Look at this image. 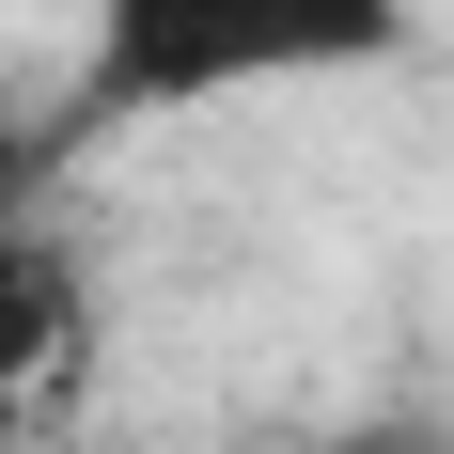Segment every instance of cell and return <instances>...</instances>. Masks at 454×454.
Listing matches in <instances>:
<instances>
[{"label": "cell", "instance_id": "6da1fadb", "mask_svg": "<svg viewBox=\"0 0 454 454\" xmlns=\"http://www.w3.org/2000/svg\"><path fill=\"white\" fill-rule=\"evenodd\" d=\"M423 47V0H94L79 47V126H157V110H235L298 79H376Z\"/></svg>", "mask_w": 454, "mask_h": 454}, {"label": "cell", "instance_id": "7a4b0ae2", "mask_svg": "<svg viewBox=\"0 0 454 454\" xmlns=\"http://www.w3.org/2000/svg\"><path fill=\"white\" fill-rule=\"evenodd\" d=\"M94 345V267L63 220H0V408L32 423V392Z\"/></svg>", "mask_w": 454, "mask_h": 454}, {"label": "cell", "instance_id": "3957f363", "mask_svg": "<svg viewBox=\"0 0 454 454\" xmlns=\"http://www.w3.org/2000/svg\"><path fill=\"white\" fill-rule=\"evenodd\" d=\"M47 173H63V126L0 94V220H47Z\"/></svg>", "mask_w": 454, "mask_h": 454}, {"label": "cell", "instance_id": "277c9868", "mask_svg": "<svg viewBox=\"0 0 454 454\" xmlns=\"http://www.w3.org/2000/svg\"><path fill=\"white\" fill-rule=\"evenodd\" d=\"M314 454H454L439 423H345V439H314Z\"/></svg>", "mask_w": 454, "mask_h": 454}, {"label": "cell", "instance_id": "5b68a950", "mask_svg": "<svg viewBox=\"0 0 454 454\" xmlns=\"http://www.w3.org/2000/svg\"><path fill=\"white\" fill-rule=\"evenodd\" d=\"M0 454H32V423H16V408H0Z\"/></svg>", "mask_w": 454, "mask_h": 454}]
</instances>
